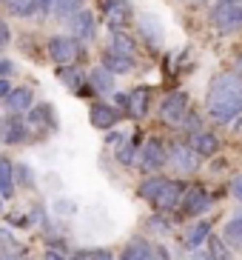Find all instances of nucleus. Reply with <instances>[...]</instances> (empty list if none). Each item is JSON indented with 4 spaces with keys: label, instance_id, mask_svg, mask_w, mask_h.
<instances>
[{
    "label": "nucleus",
    "instance_id": "f257e3e1",
    "mask_svg": "<svg viewBox=\"0 0 242 260\" xmlns=\"http://www.w3.org/2000/svg\"><path fill=\"white\" fill-rule=\"evenodd\" d=\"M208 115L217 123H231L242 112V75L239 72H222L211 80L205 94Z\"/></svg>",
    "mask_w": 242,
    "mask_h": 260
},
{
    "label": "nucleus",
    "instance_id": "f03ea898",
    "mask_svg": "<svg viewBox=\"0 0 242 260\" xmlns=\"http://www.w3.org/2000/svg\"><path fill=\"white\" fill-rule=\"evenodd\" d=\"M182 183L168 180V177H148L145 183H140V198L148 200L157 212H168L177 203H182Z\"/></svg>",
    "mask_w": 242,
    "mask_h": 260
},
{
    "label": "nucleus",
    "instance_id": "7ed1b4c3",
    "mask_svg": "<svg viewBox=\"0 0 242 260\" xmlns=\"http://www.w3.org/2000/svg\"><path fill=\"white\" fill-rule=\"evenodd\" d=\"M211 20L222 31L239 29L242 26V3L239 0H217V6L211 9Z\"/></svg>",
    "mask_w": 242,
    "mask_h": 260
},
{
    "label": "nucleus",
    "instance_id": "20e7f679",
    "mask_svg": "<svg viewBox=\"0 0 242 260\" xmlns=\"http://www.w3.org/2000/svg\"><path fill=\"white\" fill-rule=\"evenodd\" d=\"M168 163L180 172V175H191L199 166V154L191 149V143H171L168 146Z\"/></svg>",
    "mask_w": 242,
    "mask_h": 260
},
{
    "label": "nucleus",
    "instance_id": "39448f33",
    "mask_svg": "<svg viewBox=\"0 0 242 260\" xmlns=\"http://www.w3.org/2000/svg\"><path fill=\"white\" fill-rule=\"evenodd\" d=\"M185 112H188V94L185 92H171L163 103H159V117L171 126L185 123Z\"/></svg>",
    "mask_w": 242,
    "mask_h": 260
},
{
    "label": "nucleus",
    "instance_id": "423d86ee",
    "mask_svg": "<svg viewBox=\"0 0 242 260\" xmlns=\"http://www.w3.org/2000/svg\"><path fill=\"white\" fill-rule=\"evenodd\" d=\"M106 23L111 26V31H123V26H129L131 20V6L129 0H100Z\"/></svg>",
    "mask_w": 242,
    "mask_h": 260
},
{
    "label": "nucleus",
    "instance_id": "0eeeda50",
    "mask_svg": "<svg viewBox=\"0 0 242 260\" xmlns=\"http://www.w3.org/2000/svg\"><path fill=\"white\" fill-rule=\"evenodd\" d=\"M140 163H143L145 172H157V169H163L168 163V149L163 146V140L151 138L145 140L143 152H140Z\"/></svg>",
    "mask_w": 242,
    "mask_h": 260
},
{
    "label": "nucleus",
    "instance_id": "6e6552de",
    "mask_svg": "<svg viewBox=\"0 0 242 260\" xmlns=\"http://www.w3.org/2000/svg\"><path fill=\"white\" fill-rule=\"evenodd\" d=\"M49 54H52L54 63L68 66L71 60H77V54H80V43H77L74 38H52V40H49Z\"/></svg>",
    "mask_w": 242,
    "mask_h": 260
},
{
    "label": "nucleus",
    "instance_id": "1a4fd4ad",
    "mask_svg": "<svg viewBox=\"0 0 242 260\" xmlns=\"http://www.w3.org/2000/svg\"><path fill=\"white\" fill-rule=\"evenodd\" d=\"M208 206H211V198H208V191H205L203 186H191V189L182 194V212L191 214V217L208 212Z\"/></svg>",
    "mask_w": 242,
    "mask_h": 260
},
{
    "label": "nucleus",
    "instance_id": "9d476101",
    "mask_svg": "<svg viewBox=\"0 0 242 260\" xmlns=\"http://www.w3.org/2000/svg\"><path fill=\"white\" fill-rule=\"evenodd\" d=\"M89 117H91V126H97V129H111V126L120 123V112L111 103H94Z\"/></svg>",
    "mask_w": 242,
    "mask_h": 260
},
{
    "label": "nucleus",
    "instance_id": "9b49d317",
    "mask_svg": "<svg viewBox=\"0 0 242 260\" xmlns=\"http://www.w3.org/2000/svg\"><path fill=\"white\" fill-rule=\"evenodd\" d=\"M191 149L199 154V157H211V154H217V149H220V140H217V135L214 132H194L191 135Z\"/></svg>",
    "mask_w": 242,
    "mask_h": 260
},
{
    "label": "nucleus",
    "instance_id": "f8f14e48",
    "mask_svg": "<svg viewBox=\"0 0 242 260\" xmlns=\"http://www.w3.org/2000/svg\"><path fill=\"white\" fill-rule=\"evenodd\" d=\"M3 140L6 143H23V140H29V123L17 115L6 117L3 120Z\"/></svg>",
    "mask_w": 242,
    "mask_h": 260
},
{
    "label": "nucleus",
    "instance_id": "ddd939ff",
    "mask_svg": "<svg viewBox=\"0 0 242 260\" xmlns=\"http://www.w3.org/2000/svg\"><path fill=\"white\" fill-rule=\"evenodd\" d=\"M103 66H106L108 72H114V75H129V72L134 69V57H131V54H120V52H114V49H108V52L103 54Z\"/></svg>",
    "mask_w": 242,
    "mask_h": 260
},
{
    "label": "nucleus",
    "instance_id": "4468645a",
    "mask_svg": "<svg viewBox=\"0 0 242 260\" xmlns=\"http://www.w3.org/2000/svg\"><path fill=\"white\" fill-rule=\"evenodd\" d=\"M71 31L80 40H91L94 38V15L89 9H80L77 15H71Z\"/></svg>",
    "mask_w": 242,
    "mask_h": 260
},
{
    "label": "nucleus",
    "instance_id": "2eb2a0df",
    "mask_svg": "<svg viewBox=\"0 0 242 260\" xmlns=\"http://www.w3.org/2000/svg\"><path fill=\"white\" fill-rule=\"evenodd\" d=\"M148 98H151V92L145 89V86H140V89H134V92L129 94V115L131 117H145V112H148Z\"/></svg>",
    "mask_w": 242,
    "mask_h": 260
},
{
    "label": "nucleus",
    "instance_id": "dca6fc26",
    "mask_svg": "<svg viewBox=\"0 0 242 260\" xmlns=\"http://www.w3.org/2000/svg\"><path fill=\"white\" fill-rule=\"evenodd\" d=\"M120 260H154L151 257V246L145 243L143 237H134V240H129V246L123 249Z\"/></svg>",
    "mask_w": 242,
    "mask_h": 260
},
{
    "label": "nucleus",
    "instance_id": "f3484780",
    "mask_svg": "<svg viewBox=\"0 0 242 260\" xmlns=\"http://www.w3.org/2000/svg\"><path fill=\"white\" fill-rule=\"evenodd\" d=\"M222 237H225V243L231 249H242V209L225 223V235Z\"/></svg>",
    "mask_w": 242,
    "mask_h": 260
},
{
    "label": "nucleus",
    "instance_id": "a211bd4d",
    "mask_svg": "<svg viewBox=\"0 0 242 260\" xmlns=\"http://www.w3.org/2000/svg\"><path fill=\"white\" fill-rule=\"evenodd\" d=\"M0 191H3V198L15 191V163L3 154H0Z\"/></svg>",
    "mask_w": 242,
    "mask_h": 260
},
{
    "label": "nucleus",
    "instance_id": "6ab92c4d",
    "mask_svg": "<svg viewBox=\"0 0 242 260\" xmlns=\"http://www.w3.org/2000/svg\"><path fill=\"white\" fill-rule=\"evenodd\" d=\"M89 80H91V86H94L100 94H108L114 89V72H108L106 66H103V69H91Z\"/></svg>",
    "mask_w": 242,
    "mask_h": 260
},
{
    "label": "nucleus",
    "instance_id": "aec40b11",
    "mask_svg": "<svg viewBox=\"0 0 242 260\" xmlns=\"http://www.w3.org/2000/svg\"><path fill=\"white\" fill-rule=\"evenodd\" d=\"M6 103H9L12 112H23V109H29L31 103H34V94H31V89H12Z\"/></svg>",
    "mask_w": 242,
    "mask_h": 260
},
{
    "label": "nucleus",
    "instance_id": "412c9836",
    "mask_svg": "<svg viewBox=\"0 0 242 260\" xmlns=\"http://www.w3.org/2000/svg\"><path fill=\"white\" fill-rule=\"evenodd\" d=\"M208 257H211V260H231V252H228L225 237L208 235Z\"/></svg>",
    "mask_w": 242,
    "mask_h": 260
},
{
    "label": "nucleus",
    "instance_id": "4be33fe9",
    "mask_svg": "<svg viewBox=\"0 0 242 260\" xmlns=\"http://www.w3.org/2000/svg\"><path fill=\"white\" fill-rule=\"evenodd\" d=\"M134 154H137V138H131V140L123 138L120 143H117V160H120L123 166H131V163H134Z\"/></svg>",
    "mask_w": 242,
    "mask_h": 260
},
{
    "label": "nucleus",
    "instance_id": "5701e85b",
    "mask_svg": "<svg viewBox=\"0 0 242 260\" xmlns=\"http://www.w3.org/2000/svg\"><path fill=\"white\" fill-rule=\"evenodd\" d=\"M134 38H129L126 31H111V49L120 54H134Z\"/></svg>",
    "mask_w": 242,
    "mask_h": 260
},
{
    "label": "nucleus",
    "instance_id": "b1692460",
    "mask_svg": "<svg viewBox=\"0 0 242 260\" xmlns=\"http://www.w3.org/2000/svg\"><path fill=\"white\" fill-rule=\"evenodd\" d=\"M208 235H211V226H208V223H197V226H194V229L188 232V235H185V246H188V249H197L199 243H203V240H208Z\"/></svg>",
    "mask_w": 242,
    "mask_h": 260
},
{
    "label": "nucleus",
    "instance_id": "393cba45",
    "mask_svg": "<svg viewBox=\"0 0 242 260\" xmlns=\"http://www.w3.org/2000/svg\"><path fill=\"white\" fill-rule=\"evenodd\" d=\"M9 12L17 17H29L37 12V0H9Z\"/></svg>",
    "mask_w": 242,
    "mask_h": 260
},
{
    "label": "nucleus",
    "instance_id": "a878e982",
    "mask_svg": "<svg viewBox=\"0 0 242 260\" xmlns=\"http://www.w3.org/2000/svg\"><path fill=\"white\" fill-rule=\"evenodd\" d=\"M29 123L37 129V126H49V129H54V120H52V109L49 106H37V109H31V117Z\"/></svg>",
    "mask_w": 242,
    "mask_h": 260
},
{
    "label": "nucleus",
    "instance_id": "bb28decb",
    "mask_svg": "<svg viewBox=\"0 0 242 260\" xmlns=\"http://www.w3.org/2000/svg\"><path fill=\"white\" fill-rule=\"evenodd\" d=\"M71 260H111L108 249H80L71 254Z\"/></svg>",
    "mask_w": 242,
    "mask_h": 260
},
{
    "label": "nucleus",
    "instance_id": "cd10ccee",
    "mask_svg": "<svg viewBox=\"0 0 242 260\" xmlns=\"http://www.w3.org/2000/svg\"><path fill=\"white\" fill-rule=\"evenodd\" d=\"M80 6H83V0H57L54 12H57V17H68V15H77Z\"/></svg>",
    "mask_w": 242,
    "mask_h": 260
},
{
    "label": "nucleus",
    "instance_id": "c85d7f7f",
    "mask_svg": "<svg viewBox=\"0 0 242 260\" xmlns=\"http://www.w3.org/2000/svg\"><path fill=\"white\" fill-rule=\"evenodd\" d=\"M3 249H6V254H12V257H15V252H23V246L17 243L6 229H0V254H3Z\"/></svg>",
    "mask_w": 242,
    "mask_h": 260
},
{
    "label": "nucleus",
    "instance_id": "c756f323",
    "mask_svg": "<svg viewBox=\"0 0 242 260\" xmlns=\"http://www.w3.org/2000/svg\"><path fill=\"white\" fill-rule=\"evenodd\" d=\"M57 77H60L66 86H71V89H77V86H80V80H83V75H80V72H77V69H68V66H60Z\"/></svg>",
    "mask_w": 242,
    "mask_h": 260
},
{
    "label": "nucleus",
    "instance_id": "7c9ffc66",
    "mask_svg": "<svg viewBox=\"0 0 242 260\" xmlns=\"http://www.w3.org/2000/svg\"><path fill=\"white\" fill-rule=\"evenodd\" d=\"M231 194H234L236 200H242V175H236L234 180H231Z\"/></svg>",
    "mask_w": 242,
    "mask_h": 260
},
{
    "label": "nucleus",
    "instance_id": "2f4dec72",
    "mask_svg": "<svg viewBox=\"0 0 242 260\" xmlns=\"http://www.w3.org/2000/svg\"><path fill=\"white\" fill-rule=\"evenodd\" d=\"M15 75V63L12 60H0V77H12Z\"/></svg>",
    "mask_w": 242,
    "mask_h": 260
},
{
    "label": "nucleus",
    "instance_id": "473e14b6",
    "mask_svg": "<svg viewBox=\"0 0 242 260\" xmlns=\"http://www.w3.org/2000/svg\"><path fill=\"white\" fill-rule=\"evenodd\" d=\"M148 226H151V229H159V232H168V223L159 220V217H151V220H148Z\"/></svg>",
    "mask_w": 242,
    "mask_h": 260
},
{
    "label": "nucleus",
    "instance_id": "72a5a7b5",
    "mask_svg": "<svg viewBox=\"0 0 242 260\" xmlns=\"http://www.w3.org/2000/svg\"><path fill=\"white\" fill-rule=\"evenodd\" d=\"M6 43H9V26L0 20V46H6Z\"/></svg>",
    "mask_w": 242,
    "mask_h": 260
},
{
    "label": "nucleus",
    "instance_id": "f704fd0d",
    "mask_svg": "<svg viewBox=\"0 0 242 260\" xmlns=\"http://www.w3.org/2000/svg\"><path fill=\"white\" fill-rule=\"evenodd\" d=\"M54 3H57V0H37V9H40V12H52Z\"/></svg>",
    "mask_w": 242,
    "mask_h": 260
},
{
    "label": "nucleus",
    "instance_id": "c9c22d12",
    "mask_svg": "<svg viewBox=\"0 0 242 260\" xmlns=\"http://www.w3.org/2000/svg\"><path fill=\"white\" fill-rule=\"evenodd\" d=\"M9 92H12V89H9L6 77H0V98H9Z\"/></svg>",
    "mask_w": 242,
    "mask_h": 260
},
{
    "label": "nucleus",
    "instance_id": "e433bc0d",
    "mask_svg": "<svg viewBox=\"0 0 242 260\" xmlns=\"http://www.w3.org/2000/svg\"><path fill=\"white\" fill-rule=\"evenodd\" d=\"M46 260H66L60 252H46Z\"/></svg>",
    "mask_w": 242,
    "mask_h": 260
},
{
    "label": "nucleus",
    "instance_id": "4c0bfd02",
    "mask_svg": "<svg viewBox=\"0 0 242 260\" xmlns=\"http://www.w3.org/2000/svg\"><path fill=\"white\" fill-rule=\"evenodd\" d=\"M234 72H239V75H242V54L234 60Z\"/></svg>",
    "mask_w": 242,
    "mask_h": 260
},
{
    "label": "nucleus",
    "instance_id": "58836bf2",
    "mask_svg": "<svg viewBox=\"0 0 242 260\" xmlns=\"http://www.w3.org/2000/svg\"><path fill=\"white\" fill-rule=\"evenodd\" d=\"M0 209H3V191H0Z\"/></svg>",
    "mask_w": 242,
    "mask_h": 260
},
{
    "label": "nucleus",
    "instance_id": "ea45409f",
    "mask_svg": "<svg viewBox=\"0 0 242 260\" xmlns=\"http://www.w3.org/2000/svg\"><path fill=\"white\" fill-rule=\"evenodd\" d=\"M203 260H211V257H208V254H205V257H203Z\"/></svg>",
    "mask_w": 242,
    "mask_h": 260
}]
</instances>
